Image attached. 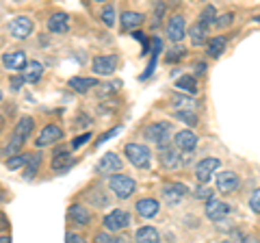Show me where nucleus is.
Here are the masks:
<instances>
[{
	"instance_id": "1",
	"label": "nucleus",
	"mask_w": 260,
	"mask_h": 243,
	"mask_svg": "<svg viewBox=\"0 0 260 243\" xmlns=\"http://www.w3.org/2000/svg\"><path fill=\"white\" fill-rule=\"evenodd\" d=\"M32 117H22L18 124H15V131H13V135H11V139H9V145L3 150V155L5 157H9V159H13V155L18 152L22 145H24V141L28 139V135H30V131H32Z\"/></svg>"
},
{
	"instance_id": "2",
	"label": "nucleus",
	"mask_w": 260,
	"mask_h": 243,
	"mask_svg": "<svg viewBox=\"0 0 260 243\" xmlns=\"http://www.w3.org/2000/svg\"><path fill=\"white\" fill-rule=\"evenodd\" d=\"M109 187H111V191L115 193V196H117L119 200H126V198H130V196L135 193L137 183H135L130 176H124V174H113V176H109Z\"/></svg>"
},
{
	"instance_id": "3",
	"label": "nucleus",
	"mask_w": 260,
	"mask_h": 243,
	"mask_svg": "<svg viewBox=\"0 0 260 243\" xmlns=\"http://www.w3.org/2000/svg\"><path fill=\"white\" fill-rule=\"evenodd\" d=\"M124 152L130 159V163H133L135 167H139V169L150 167V163H152V152L141 143H126Z\"/></svg>"
},
{
	"instance_id": "4",
	"label": "nucleus",
	"mask_w": 260,
	"mask_h": 243,
	"mask_svg": "<svg viewBox=\"0 0 260 243\" xmlns=\"http://www.w3.org/2000/svg\"><path fill=\"white\" fill-rule=\"evenodd\" d=\"M104 228L111 230V232H119V230H124L130 226V213L124 208H113L111 213L104 217Z\"/></svg>"
},
{
	"instance_id": "5",
	"label": "nucleus",
	"mask_w": 260,
	"mask_h": 243,
	"mask_svg": "<svg viewBox=\"0 0 260 243\" xmlns=\"http://www.w3.org/2000/svg\"><path fill=\"white\" fill-rule=\"evenodd\" d=\"M169 133H172V124H167V122H156V124H150L145 128L148 141H154L160 148H162V143L169 141Z\"/></svg>"
},
{
	"instance_id": "6",
	"label": "nucleus",
	"mask_w": 260,
	"mask_h": 243,
	"mask_svg": "<svg viewBox=\"0 0 260 243\" xmlns=\"http://www.w3.org/2000/svg\"><path fill=\"white\" fill-rule=\"evenodd\" d=\"M219 159H215V157H208V159H202L200 163H198V167H195V178H198V183L200 185H206L210 178L215 176V172L219 169Z\"/></svg>"
},
{
	"instance_id": "7",
	"label": "nucleus",
	"mask_w": 260,
	"mask_h": 243,
	"mask_svg": "<svg viewBox=\"0 0 260 243\" xmlns=\"http://www.w3.org/2000/svg\"><path fill=\"white\" fill-rule=\"evenodd\" d=\"M91 68H93L95 74H100V76H111L113 72H115V68H117V56H115V54L95 56L93 63H91Z\"/></svg>"
},
{
	"instance_id": "8",
	"label": "nucleus",
	"mask_w": 260,
	"mask_h": 243,
	"mask_svg": "<svg viewBox=\"0 0 260 243\" xmlns=\"http://www.w3.org/2000/svg\"><path fill=\"white\" fill-rule=\"evenodd\" d=\"M230 204H225V202L221 200H217V198H210L206 202V217L208 220H213V222H221L223 217L230 215Z\"/></svg>"
},
{
	"instance_id": "9",
	"label": "nucleus",
	"mask_w": 260,
	"mask_h": 243,
	"mask_svg": "<svg viewBox=\"0 0 260 243\" xmlns=\"http://www.w3.org/2000/svg\"><path fill=\"white\" fill-rule=\"evenodd\" d=\"M32 31V20L26 18V15H18L13 18L11 24H9V33L15 37V39H26Z\"/></svg>"
},
{
	"instance_id": "10",
	"label": "nucleus",
	"mask_w": 260,
	"mask_h": 243,
	"mask_svg": "<svg viewBox=\"0 0 260 243\" xmlns=\"http://www.w3.org/2000/svg\"><path fill=\"white\" fill-rule=\"evenodd\" d=\"M61 139H63V131H61V128L56 124H48L44 131L39 133L35 145H37V148H46V145H52V143L61 141Z\"/></svg>"
},
{
	"instance_id": "11",
	"label": "nucleus",
	"mask_w": 260,
	"mask_h": 243,
	"mask_svg": "<svg viewBox=\"0 0 260 243\" xmlns=\"http://www.w3.org/2000/svg\"><path fill=\"white\" fill-rule=\"evenodd\" d=\"M239 176L234 174V172H219L217 174V191H221V193H234L239 189Z\"/></svg>"
},
{
	"instance_id": "12",
	"label": "nucleus",
	"mask_w": 260,
	"mask_h": 243,
	"mask_svg": "<svg viewBox=\"0 0 260 243\" xmlns=\"http://www.w3.org/2000/svg\"><path fill=\"white\" fill-rule=\"evenodd\" d=\"M98 172L100 174H109V176H113V172H119L121 169V159L115 155V152H107L100 161H98Z\"/></svg>"
},
{
	"instance_id": "13",
	"label": "nucleus",
	"mask_w": 260,
	"mask_h": 243,
	"mask_svg": "<svg viewBox=\"0 0 260 243\" xmlns=\"http://www.w3.org/2000/svg\"><path fill=\"white\" fill-rule=\"evenodd\" d=\"M186 33V22L182 15H174L172 20L167 22V37L172 39V42H180Z\"/></svg>"
},
{
	"instance_id": "14",
	"label": "nucleus",
	"mask_w": 260,
	"mask_h": 243,
	"mask_svg": "<svg viewBox=\"0 0 260 243\" xmlns=\"http://www.w3.org/2000/svg\"><path fill=\"white\" fill-rule=\"evenodd\" d=\"M174 143H176L178 150L191 152V150H195V145H198V135H195L193 131H180V133H176Z\"/></svg>"
},
{
	"instance_id": "15",
	"label": "nucleus",
	"mask_w": 260,
	"mask_h": 243,
	"mask_svg": "<svg viewBox=\"0 0 260 243\" xmlns=\"http://www.w3.org/2000/svg\"><path fill=\"white\" fill-rule=\"evenodd\" d=\"M186 185H180V183H172V185H165V189H162V198L169 204H176V202H180L184 196H186Z\"/></svg>"
},
{
	"instance_id": "16",
	"label": "nucleus",
	"mask_w": 260,
	"mask_h": 243,
	"mask_svg": "<svg viewBox=\"0 0 260 243\" xmlns=\"http://www.w3.org/2000/svg\"><path fill=\"white\" fill-rule=\"evenodd\" d=\"M135 210L139 213L141 217H145V220H150V217H156L158 215V210H160V204L154 198H143L137 202V206Z\"/></svg>"
},
{
	"instance_id": "17",
	"label": "nucleus",
	"mask_w": 260,
	"mask_h": 243,
	"mask_svg": "<svg viewBox=\"0 0 260 243\" xmlns=\"http://www.w3.org/2000/svg\"><path fill=\"white\" fill-rule=\"evenodd\" d=\"M182 163L180 159V152H178V148H160V165L165 169H176L178 165Z\"/></svg>"
},
{
	"instance_id": "18",
	"label": "nucleus",
	"mask_w": 260,
	"mask_h": 243,
	"mask_svg": "<svg viewBox=\"0 0 260 243\" xmlns=\"http://www.w3.org/2000/svg\"><path fill=\"white\" fill-rule=\"evenodd\" d=\"M3 61H5V66L9 68V70H13V72H18V70H24L28 66L26 63V54H24L22 50H15V52H7L5 56H3Z\"/></svg>"
},
{
	"instance_id": "19",
	"label": "nucleus",
	"mask_w": 260,
	"mask_h": 243,
	"mask_svg": "<svg viewBox=\"0 0 260 243\" xmlns=\"http://www.w3.org/2000/svg\"><path fill=\"white\" fill-rule=\"evenodd\" d=\"M42 74H44V66L39 61H30L26 68H24V72H22V80L24 83H37L39 78H42Z\"/></svg>"
},
{
	"instance_id": "20",
	"label": "nucleus",
	"mask_w": 260,
	"mask_h": 243,
	"mask_svg": "<svg viewBox=\"0 0 260 243\" xmlns=\"http://www.w3.org/2000/svg\"><path fill=\"white\" fill-rule=\"evenodd\" d=\"M48 28L52 31V33H68L70 28V22H68V15L65 13H54L50 20H48Z\"/></svg>"
},
{
	"instance_id": "21",
	"label": "nucleus",
	"mask_w": 260,
	"mask_h": 243,
	"mask_svg": "<svg viewBox=\"0 0 260 243\" xmlns=\"http://www.w3.org/2000/svg\"><path fill=\"white\" fill-rule=\"evenodd\" d=\"M70 87L78 94H85V92H89V89L98 87V80L95 78H85V76H74V78H70Z\"/></svg>"
},
{
	"instance_id": "22",
	"label": "nucleus",
	"mask_w": 260,
	"mask_h": 243,
	"mask_svg": "<svg viewBox=\"0 0 260 243\" xmlns=\"http://www.w3.org/2000/svg\"><path fill=\"white\" fill-rule=\"evenodd\" d=\"M143 15L137 13V11H124L121 13V26H124L126 31H135L137 26H141L143 24Z\"/></svg>"
},
{
	"instance_id": "23",
	"label": "nucleus",
	"mask_w": 260,
	"mask_h": 243,
	"mask_svg": "<svg viewBox=\"0 0 260 243\" xmlns=\"http://www.w3.org/2000/svg\"><path fill=\"white\" fill-rule=\"evenodd\" d=\"M137 243H160V237L156 228H152V226H143V228L137 230V237H135Z\"/></svg>"
},
{
	"instance_id": "24",
	"label": "nucleus",
	"mask_w": 260,
	"mask_h": 243,
	"mask_svg": "<svg viewBox=\"0 0 260 243\" xmlns=\"http://www.w3.org/2000/svg\"><path fill=\"white\" fill-rule=\"evenodd\" d=\"M206 33H208V26H206V24H202V22L193 24V26L189 28L191 44H193V46H202V44L206 42Z\"/></svg>"
},
{
	"instance_id": "25",
	"label": "nucleus",
	"mask_w": 260,
	"mask_h": 243,
	"mask_svg": "<svg viewBox=\"0 0 260 243\" xmlns=\"http://www.w3.org/2000/svg\"><path fill=\"white\" fill-rule=\"evenodd\" d=\"M225 37H213L210 42L206 44V54L208 56H213V59H217L219 54L223 52V48H225Z\"/></svg>"
},
{
	"instance_id": "26",
	"label": "nucleus",
	"mask_w": 260,
	"mask_h": 243,
	"mask_svg": "<svg viewBox=\"0 0 260 243\" xmlns=\"http://www.w3.org/2000/svg\"><path fill=\"white\" fill-rule=\"evenodd\" d=\"M70 220L74 222V224L87 226V224H89V213H87V210H85L83 206L74 204V206H70Z\"/></svg>"
},
{
	"instance_id": "27",
	"label": "nucleus",
	"mask_w": 260,
	"mask_h": 243,
	"mask_svg": "<svg viewBox=\"0 0 260 243\" xmlns=\"http://www.w3.org/2000/svg\"><path fill=\"white\" fill-rule=\"evenodd\" d=\"M172 104L178 107L180 111H191L195 109V100L193 98H186V96H180V94H174L172 96Z\"/></svg>"
},
{
	"instance_id": "28",
	"label": "nucleus",
	"mask_w": 260,
	"mask_h": 243,
	"mask_svg": "<svg viewBox=\"0 0 260 243\" xmlns=\"http://www.w3.org/2000/svg\"><path fill=\"white\" fill-rule=\"evenodd\" d=\"M176 87L182 89V92H189V94H198V83H195L193 76H180L176 80Z\"/></svg>"
},
{
	"instance_id": "29",
	"label": "nucleus",
	"mask_w": 260,
	"mask_h": 243,
	"mask_svg": "<svg viewBox=\"0 0 260 243\" xmlns=\"http://www.w3.org/2000/svg\"><path fill=\"white\" fill-rule=\"evenodd\" d=\"M72 163H74V159H72L70 155H56L54 159H52V169L54 172H65Z\"/></svg>"
},
{
	"instance_id": "30",
	"label": "nucleus",
	"mask_w": 260,
	"mask_h": 243,
	"mask_svg": "<svg viewBox=\"0 0 260 243\" xmlns=\"http://www.w3.org/2000/svg\"><path fill=\"white\" fill-rule=\"evenodd\" d=\"M100 18H102V22L107 24V26H113V24H115V18H117L115 7H113V5H107V7H104V9H102Z\"/></svg>"
},
{
	"instance_id": "31",
	"label": "nucleus",
	"mask_w": 260,
	"mask_h": 243,
	"mask_svg": "<svg viewBox=\"0 0 260 243\" xmlns=\"http://www.w3.org/2000/svg\"><path fill=\"white\" fill-rule=\"evenodd\" d=\"M28 161H30V157H26V155H18L13 159H7V169H18L22 165H28Z\"/></svg>"
},
{
	"instance_id": "32",
	"label": "nucleus",
	"mask_w": 260,
	"mask_h": 243,
	"mask_svg": "<svg viewBox=\"0 0 260 243\" xmlns=\"http://www.w3.org/2000/svg\"><path fill=\"white\" fill-rule=\"evenodd\" d=\"M202 24H206V26H210V24H217V13L213 7H206L204 13H202V18H200Z\"/></svg>"
},
{
	"instance_id": "33",
	"label": "nucleus",
	"mask_w": 260,
	"mask_h": 243,
	"mask_svg": "<svg viewBox=\"0 0 260 243\" xmlns=\"http://www.w3.org/2000/svg\"><path fill=\"white\" fill-rule=\"evenodd\" d=\"M37 167H39V155H32L30 161H28V165H26V174H24V178H26V180H30V178L35 176Z\"/></svg>"
},
{
	"instance_id": "34",
	"label": "nucleus",
	"mask_w": 260,
	"mask_h": 243,
	"mask_svg": "<svg viewBox=\"0 0 260 243\" xmlns=\"http://www.w3.org/2000/svg\"><path fill=\"white\" fill-rule=\"evenodd\" d=\"M176 117L180 119V122H186L189 126H195V124H198V117H195V113H193V111H176Z\"/></svg>"
},
{
	"instance_id": "35",
	"label": "nucleus",
	"mask_w": 260,
	"mask_h": 243,
	"mask_svg": "<svg viewBox=\"0 0 260 243\" xmlns=\"http://www.w3.org/2000/svg\"><path fill=\"white\" fill-rule=\"evenodd\" d=\"M249 208L254 210V213L260 215V189H256L254 193H251V198H249Z\"/></svg>"
},
{
	"instance_id": "36",
	"label": "nucleus",
	"mask_w": 260,
	"mask_h": 243,
	"mask_svg": "<svg viewBox=\"0 0 260 243\" xmlns=\"http://www.w3.org/2000/svg\"><path fill=\"white\" fill-rule=\"evenodd\" d=\"M89 139H91V135H89V133H85V135H80V137H76V139L74 141H72V148H83V145L89 141Z\"/></svg>"
},
{
	"instance_id": "37",
	"label": "nucleus",
	"mask_w": 260,
	"mask_h": 243,
	"mask_svg": "<svg viewBox=\"0 0 260 243\" xmlns=\"http://www.w3.org/2000/svg\"><path fill=\"white\" fill-rule=\"evenodd\" d=\"M93 243H115V239L109 237V234H104V232H100V234H95Z\"/></svg>"
},
{
	"instance_id": "38",
	"label": "nucleus",
	"mask_w": 260,
	"mask_h": 243,
	"mask_svg": "<svg viewBox=\"0 0 260 243\" xmlns=\"http://www.w3.org/2000/svg\"><path fill=\"white\" fill-rule=\"evenodd\" d=\"M195 198H202V200H210V191L206 187H198V191H195Z\"/></svg>"
},
{
	"instance_id": "39",
	"label": "nucleus",
	"mask_w": 260,
	"mask_h": 243,
	"mask_svg": "<svg viewBox=\"0 0 260 243\" xmlns=\"http://www.w3.org/2000/svg\"><path fill=\"white\" fill-rule=\"evenodd\" d=\"M230 22H232V13H223L221 18L217 20V26H228Z\"/></svg>"
},
{
	"instance_id": "40",
	"label": "nucleus",
	"mask_w": 260,
	"mask_h": 243,
	"mask_svg": "<svg viewBox=\"0 0 260 243\" xmlns=\"http://www.w3.org/2000/svg\"><path fill=\"white\" fill-rule=\"evenodd\" d=\"M119 133V128H113V131H109V133H104L102 137H100V139H98L95 143H104V141H107V139H111V137H115Z\"/></svg>"
},
{
	"instance_id": "41",
	"label": "nucleus",
	"mask_w": 260,
	"mask_h": 243,
	"mask_svg": "<svg viewBox=\"0 0 260 243\" xmlns=\"http://www.w3.org/2000/svg\"><path fill=\"white\" fill-rule=\"evenodd\" d=\"M65 241H68V243H85V239H83V237H78V234H74V232H68Z\"/></svg>"
},
{
	"instance_id": "42",
	"label": "nucleus",
	"mask_w": 260,
	"mask_h": 243,
	"mask_svg": "<svg viewBox=\"0 0 260 243\" xmlns=\"http://www.w3.org/2000/svg\"><path fill=\"white\" fill-rule=\"evenodd\" d=\"M204 70H206V63H195V72L198 74H204Z\"/></svg>"
},
{
	"instance_id": "43",
	"label": "nucleus",
	"mask_w": 260,
	"mask_h": 243,
	"mask_svg": "<svg viewBox=\"0 0 260 243\" xmlns=\"http://www.w3.org/2000/svg\"><path fill=\"white\" fill-rule=\"evenodd\" d=\"M115 243H130V239H128V237H117Z\"/></svg>"
},
{
	"instance_id": "44",
	"label": "nucleus",
	"mask_w": 260,
	"mask_h": 243,
	"mask_svg": "<svg viewBox=\"0 0 260 243\" xmlns=\"http://www.w3.org/2000/svg\"><path fill=\"white\" fill-rule=\"evenodd\" d=\"M243 243H260V241H258V239H245Z\"/></svg>"
},
{
	"instance_id": "45",
	"label": "nucleus",
	"mask_w": 260,
	"mask_h": 243,
	"mask_svg": "<svg viewBox=\"0 0 260 243\" xmlns=\"http://www.w3.org/2000/svg\"><path fill=\"white\" fill-rule=\"evenodd\" d=\"M0 243H11V239L9 237H3V239H0Z\"/></svg>"
},
{
	"instance_id": "46",
	"label": "nucleus",
	"mask_w": 260,
	"mask_h": 243,
	"mask_svg": "<svg viewBox=\"0 0 260 243\" xmlns=\"http://www.w3.org/2000/svg\"><path fill=\"white\" fill-rule=\"evenodd\" d=\"M256 22H258V24H260V15H258V18H256Z\"/></svg>"
},
{
	"instance_id": "47",
	"label": "nucleus",
	"mask_w": 260,
	"mask_h": 243,
	"mask_svg": "<svg viewBox=\"0 0 260 243\" xmlns=\"http://www.w3.org/2000/svg\"><path fill=\"white\" fill-rule=\"evenodd\" d=\"M221 243H230V241H221Z\"/></svg>"
}]
</instances>
